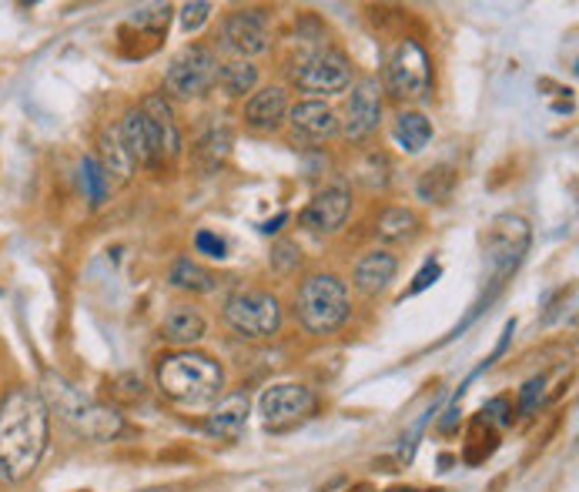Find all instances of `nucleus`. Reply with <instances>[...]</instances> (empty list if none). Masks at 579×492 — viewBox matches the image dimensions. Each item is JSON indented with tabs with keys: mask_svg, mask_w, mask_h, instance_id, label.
<instances>
[{
	"mask_svg": "<svg viewBox=\"0 0 579 492\" xmlns=\"http://www.w3.org/2000/svg\"><path fill=\"white\" fill-rule=\"evenodd\" d=\"M51 439V409L38 385H14L0 398V472L28 479Z\"/></svg>",
	"mask_w": 579,
	"mask_h": 492,
	"instance_id": "1",
	"label": "nucleus"
},
{
	"mask_svg": "<svg viewBox=\"0 0 579 492\" xmlns=\"http://www.w3.org/2000/svg\"><path fill=\"white\" fill-rule=\"evenodd\" d=\"M158 388L178 409H208L225 392V368L205 352L178 348L158 362Z\"/></svg>",
	"mask_w": 579,
	"mask_h": 492,
	"instance_id": "2",
	"label": "nucleus"
},
{
	"mask_svg": "<svg viewBox=\"0 0 579 492\" xmlns=\"http://www.w3.org/2000/svg\"><path fill=\"white\" fill-rule=\"evenodd\" d=\"M41 395H45L48 409H55L61 415V422L88 442H111L125 432V415L115 405L85 395L78 385H71L61 375H45Z\"/></svg>",
	"mask_w": 579,
	"mask_h": 492,
	"instance_id": "3",
	"label": "nucleus"
},
{
	"mask_svg": "<svg viewBox=\"0 0 579 492\" xmlns=\"http://www.w3.org/2000/svg\"><path fill=\"white\" fill-rule=\"evenodd\" d=\"M295 312L305 332L332 335L349 318V285L332 272L308 275L298 288Z\"/></svg>",
	"mask_w": 579,
	"mask_h": 492,
	"instance_id": "4",
	"label": "nucleus"
},
{
	"mask_svg": "<svg viewBox=\"0 0 579 492\" xmlns=\"http://www.w3.org/2000/svg\"><path fill=\"white\" fill-rule=\"evenodd\" d=\"M385 91L402 105H419L432 91V65L419 41L402 38L385 61Z\"/></svg>",
	"mask_w": 579,
	"mask_h": 492,
	"instance_id": "5",
	"label": "nucleus"
},
{
	"mask_svg": "<svg viewBox=\"0 0 579 492\" xmlns=\"http://www.w3.org/2000/svg\"><path fill=\"white\" fill-rule=\"evenodd\" d=\"M288 81L305 95H342L352 88V65L335 48H312L288 65Z\"/></svg>",
	"mask_w": 579,
	"mask_h": 492,
	"instance_id": "6",
	"label": "nucleus"
},
{
	"mask_svg": "<svg viewBox=\"0 0 579 492\" xmlns=\"http://www.w3.org/2000/svg\"><path fill=\"white\" fill-rule=\"evenodd\" d=\"M225 325L238 338H272L282 328V302L262 288H238L225 298Z\"/></svg>",
	"mask_w": 579,
	"mask_h": 492,
	"instance_id": "7",
	"label": "nucleus"
},
{
	"mask_svg": "<svg viewBox=\"0 0 579 492\" xmlns=\"http://www.w3.org/2000/svg\"><path fill=\"white\" fill-rule=\"evenodd\" d=\"M218 68L222 65H218L212 48L188 45L171 58V65L165 71V88H168V95H175L181 101H195V98H202L215 88Z\"/></svg>",
	"mask_w": 579,
	"mask_h": 492,
	"instance_id": "8",
	"label": "nucleus"
},
{
	"mask_svg": "<svg viewBox=\"0 0 579 492\" xmlns=\"http://www.w3.org/2000/svg\"><path fill=\"white\" fill-rule=\"evenodd\" d=\"M315 392L308 385H298V382H282V385H272L265 388L262 402H258V415L265 422V429H292L298 422H305L312 412H315Z\"/></svg>",
	"mask_w": 579,
	"mask_h": 492,
	"instance_id": "9",
	"label": "nucleus"
},
{
	"mask_svg": "<svg viewBox=\"0 0 579 492\" xmlns=\"http://www.w3.org/2000/svg\"><path fill=\"white\" fill-rule=\"evenodd\" d=\"M382 121V85L379 78H359L352 85V95L345 98V111L338 121V131L349 141H365Z\"/></svg>",
	"mask_w": 579,
	"mask_h": 492,
	"instance_id": "10",
	"label": "nucleus"
},
{
	"mask_svg": "<svg viewBox=\"0 0 579 492\" xmlns=\"http://www.w3.org/2000/svg\"><path fill=\"white\" fill-rule=\"evenodd\" d=\"M118 135H121V145H125V151L131 155L135 165H141V168H161L168 161L165 138H161L158 125L141 108H131L121 118Z\"/></svg>",
	"mask_w": 579,
	"mask_h": 492,
	"instance_id": "11",
	"label": "nucleus"
},
{
	"mask_svg": "<svg viewBox=\"0 0 579 492\" xmlns=\"http://www.w3.org/2000/svg\"><path fill=\"white\" fill-rule=\"evenodd\" d=\"M222 48L235 61H252L268 51V18L262 11H235L222 24Z\"/></svg>",
	"mask_w": 579,
	"mask_h": 492,
	"instance_id": "12",
	"label": "nucleus"
},
{
	"mask_svg": "<svg viewBox=\"0 0 579 492\" xmlns=\"http://www.w3.org/2000/svg\"><path fill=\"white\" fill-rule=\"evenodd\" d=\"M529 248V225L519 215H499L485 235V255L499 275H509Z\"/></svg>",
	"mask_w": 579,
	"mask_h": 492,
	"instance_id": "13",
	"label": "nucleus"
},
{
	"mask_svg": "<svg viewBox=\"0 0 579 492\" xmlns=\"http://www.w3.org/2000/svg\"><path fill=\"white\" fill-rule=\"evenodd\" d=\"M352 215V195L345 188H325L318 191L305 211H302V228L312 235H335Z\"/></svg>",
	"mask_w": 579,
	"mask_h": 492,
	"instance_id": "14",
	"label": "nucleus"
},
{
	"mask_svg": "<svg viewBox=\"0 0 579 492\" xmlns=\"http://www.w3.org/2000/svg\"><path fill=\"white\" fill-rule=\"evenodd\" d=\"M285 125L292 128V135L298 141H308V145H322L332 135H338V115L325 101H318V98H308V101L292 105Z\"/></svg>",
	"mask_w": 579,
	"mask_h": 492,
	"instance_id": "15",
	"label": "nucleus"
},
{
	"mask_svg": "<svg viewBox=\"0 0 579 492\" xmlns=\"http://www.w3.org/2000/svg\"><path fill=\"white\" fill-rule=\"evenodd\" d=\"M395 272H399V258L389 255V252H382V248H372V252H365V255L355 262V268H352V285H355L359 295L375 298V295H382V292L395 282Z\"/></svg>",
	"mask_w": 579,
	"mask_h": 492,
	"instance_id": "16",
	"label": "nucleus"
},
{
	"mask_svg": "<svg viewBox=\"0 0 579 492\" xmlns=\"http://www.w3.org/2000/svg\"><path fill=\"white\" fill-rule=\"evenodd\" d=\"M288 91L285 88H262L248 98L245 105V125L252 131H262V135H272L285 125L288 118Z\"/></svg>",
	"mask_w": 579,
	"mask_h": 492,
	"instance_id": "17",
	"label": "nucleus"
},
{
	"mask_svg": "<svg viewBox=\"0 0 579 492\" xmlns=\"http://www.w3.org/2000/svg\"><path fill=\"white\" fill-rule=\"evenodd\" d=\"M245 422H248V395L245 392H228L208 412L205 432L212 439H238V432L245 429Z\"/></svg>",
	"mask_w": 579,
	"mask_h": 492,
	"instance_id": "18",
	"label": "nucleus"
},
{
	"mask_svg": "<svg viewBox=\"0 0 579 492\" xmlns=\"http://www.w3.org/2000/svg\"><path fill=\"white\" fill-rule=\"evenodd\" d=\"M205 315L195 305H175L161 322V338L178 348H192L205 338Z\"/></svg>",
	"mask_w": 579,
	"mask_h": 492,
	"instance_id": "19",
	"label": "nucleus"
},
{
	"mask_svg": "<svg viewBox=\"0 0 579 492\" xmlns=\"http://www.w3.org/2000/svg\"><path fill=\"white\" fill-rule=\"evenodd\" d=\"M95 158H98V165H101L108 185H125V181L131 178V171H135V161H131V155L125 151L118 128L101 131V138H98V155H95Z\"/></svg>",
	"mask_w": 579,
	"mask_h": 492,
	"instance_id": "20",
	"label": "nucleus"
},
{
	"mask_svg": "<svg viewBox=\"0 0 579 492\" xmlns=\"http://www.w3.org/2000/svg\"><path fill=\"white\" fill-rule=\"evenodd\" d=\"M232 155V131L228 128H208L198 145L192 148V165L202 171V175H215Z\"/></svg>",
	"mask_w": 579,
	"mask_h": 492,
	"instance_id": "21",
	"label": "nucleus"
},
{
	"mask_svg": "<svg viewBox=\"0 0 579 492\" xmlns=\"http://www.w3.org/2000/svg\"><path fill=\"white\" fill-rule=\"evenodd\" d=\"M138 108L158 125V131H161V138H165L168 161L178 158V155H181V131H178V121H175V111H171L168 98H165V95H148Z\"/></svg>",
	"mask_w": 579,
	"mask_h": 492,
	"instance_id": "22",
	"label": "nucleus"
},
{
	"mask_svg": "<svg viewBox=\"0 0 579 492\" xmlns=\"http://www.w3.org/2000/svg\"><path fill=\"white\" fill-rule=\"evenodd\" d=\"M395 141L409 155L425 151V145L432 141V121L425 115H419V111H402L395 118Z\"/></svg>",
	"mask_w": 579,
	"mask_h": 492,
	"instance_id": "23",
	"label": "nucleus"
},
{
	"mask_svg": "<svg viewBox=\"0 0 579 492\" xmlns=\"http://www.w3.org/2000/svg\"><path fill=\"white\" fill-rule=\"evenodd\" d=\"M228 98H245L258 88V68L252 61H232L218 68V81H215Z\"/></svg>",
	"mask_w": 579,
	"mask_h": 492,
	"instance_id": "24",
	"label": "nucleus"
},
{
	"mask_svg": "<svg viewBox=\"0 0 579 492\" xmlns=\"http://www.w3.org/2000/svg\"><path fill=\"white\" fill-rule=\"evenodd\" d=\"M415 232H419V215L412 208H402V205L385 208L379 215V225H375V235L382 242H409Z\"/></svg>",
	"mask_w": 579,
	"mask_h": 492,
	"instance_id": "25",
	"label": "nucleus"
},
{
	"mask_svg": "<svg viewBox=\"0 0 579 492\" xmlns=\"http://www.w3.org/2000/svg\"><path fill=\"white\" fill-rule=\"evenodd\" d=\"M168 282L181 292H192V295H205V292L215 288V275L205 265L192 262V258H178L168 272Z\"/></svg>",
	"mask_w": 579,
	"mask_h": 492,
	"instance_id": "26",
	"label": "nucleus"
},
{
	"mask_svg": "<svg viewBox=\"0 0 579 492\" xmlns=\"http://www.w3.org/2000/svg\"><path fill=\"white\" fill-rule=\"evenodd\" d=\"M81 188H85V198H88L95 208L105 205V198H108V191H111V185H108V178H105V171H101V165H98L95 155H88V158L81 161Z\"/></svg>",
	"mask_w": 579,
	"mask_h": 492,
	"instance_id": "27",
	"label": "nucleus"
},
{
	"mask_svg": "<svg viewBox=\"0 0 579 492\" xmlns=\"http://www.w3.org/2000/svg\"><path fill=\"white\" fill-rule=\"evenodd\" d=\"M208 18H212V4H205V0H198V4H185L181 8V31L195 35L208 24Z\"/></svg>",
	"mask_w": 579,
	"mask_h": 492,
	"instance_id": "28",
	"label": "nucleus"
},
{
	"mask_svg": "<svg viewBox=\"0 0 579 492\" xmlns=\"http://www.w3.org/2000/svg\"><path fill=\"white\" fill-rule=\"evenodd\" d=\"M442 175H445V168L425 171V175H422V181H419V198H425V201H442V198L449 195V191H442V188H452V185H442V188H439ZM445 181H452V175H449Z\"/></svg>",
	"mask_w": 579,
	"mask_h": 492,
	"instance_id": "29",
	"label": "nucleus"
},
{
	"mask_svg": "<svg viewBox=\"0 0 579 492\" xmlns=\"http://www.w3.org/2000/svg\"><path fill=\"white\" fill-rule=\"evenodd\" d=\"M195 248H198V255H205V258H215V262L225 258V242H222L218 235H212V232H198V235H195Z\"/></svg>",
	"mask_w": 579,
	"mask_h": 492,
	"instance_id": "30",
	"label": "nucleus"
},
{
	"mask_svg": "<svg viewBox=\"0 0 579 492\" xmlns=\"http://www.w3.org/2000/svg\"><path fill=\"white\" fill-rule=\"evenodd\" d=\"M509 415H512V405L509 398H492L482 405V422H492V425H509Z\"/></svg>",
	"mask_w": 579,
	"mask_h": 492,
	"instance_id": "31",
	"label": "nucleus"
},
{
	"mask_svg": "<svg viewBox=\"0 0 579 492\" xmlns=\"http://www.w3.org/2000/svg\"><path fill=\"white\" fill-rule=\"evenodd\" d=\"M439 275H442V268H439L435 262H429V265H425V268H422V272L412 278V285L405 288V295H419V292H425L429 285H435V278H439Z\"/></svg>",
	"mask_w": 579,
	"mask_h": 492,
	"instance_id": "32",
	"label": "nucleus"
},
{
	"mask_svg": "<svg viewBox=\"0 0 579 492\" xmlns=\"http://www.w3.org/2000/svg\"><path fill=\"white\" fill-rule=\"evenodd\" d=\"M536 398H542V375H539V378H529V382L522 385L519 409H522V412H532V409H536Z\"/></svg>",
	"mask_w": 579,
	"mask_h": 492,
	"instance_id": "33",
	"label": "nucleus"
},
{
	"mask_svg": "<svg viewBox=\"0 0 579 492\" xmlns=\"http://www.w3.org/2000/svg\"><path fill=\"white\" fill-rule=\"evenodd\" d=\"M278 225H285V215H278L275 222H265V225H262V232H265V235H272V232H278Z\"/></svg>",
	"mask_w": 579,
	"mask_h": 492,
	"instance_id": "34",
	"label": "nucleus"
},
{
	"mask_svg": "<svg viewBox=\"0 0 579 492\" xmlns=\"http://www.w3.org/2000/svg\"><path fill=\"white\" fill-rule=\"evenodd\" d=\"M389 492H415V489H389Z\"/></svg>",
	"mask_w": 579,
	"mask_h": 492,
	"instance_id": "35",
	"label": "nucleus"
}]
</instances>
